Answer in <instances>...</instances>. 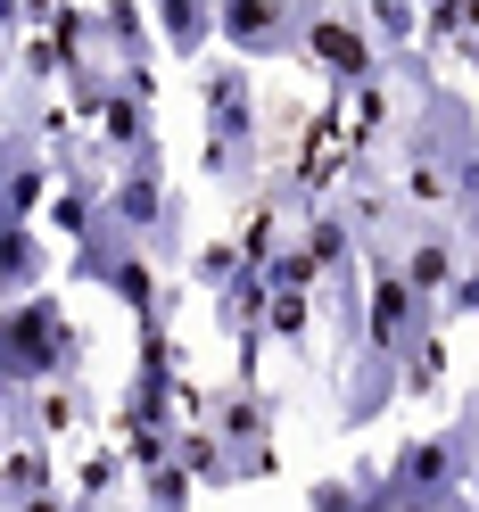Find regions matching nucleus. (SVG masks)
<instances>
[{
    "label": "nucleus",
    "instance_id": "obj_1",
    "mask_svg": "<svg viewBox=\"0 0 479 512\" xmlns=\"http://www.w3.org/2000/svg\"><path fill=\"white\" fill-rule=\"evenodd\" d=\"M471 504V413L438 438H413L372 471V512H463Z\"/></svg>",
    "mask_w": 479,
    "mask_h": 512
},
{
    "label": "nucleus",
    "instance_id": "obj_2",
    "mask_svg": "<svg viewBox=\"0 0 479 512\" xmlns=\"http://www.w3.org/2000/svg\"><path fill=\"white\" fill-rule=\"evenodd\" d=\"M83 372V339H75V323L58 314L50 298H9L0 306V380H75Z\"/></svg>",
    "mask_w": 479,
    "mask_h": 512
},
{
    "label": "nucleus",
    "instance_id": "obj_3",
    "mask_svg": "<svg viewBox=\"0 0 479 512\" xmlns=\"http://www.w3.org/2000/svg\"><path fill=\"white\" fill-rule=\"evenodd\" d=\"M257 174V100H248V67H207V182L248 190Z\"/></svg>",
    "mask_w": 479,
    "mask_h": 512
},
{
    "label": "nucleus",
    "instance_id": "obj_4",
    "mask_svg": "<svg viewBox=\"0 0 479 512\" xmlns=\"http://www.w3.org/2000/svg\"><path fill=\"white\" fill-rule=\"evenodd\" d=\"M298 50H314V67H323L331 83H347V91L380 75V42L364 34V17H356V9H339V0H306Z\"/></svg>",
    "mask_w": 479,
    "mask_h": 512
},
{
    "label": "nucleus",
    "instance_id": "obj_5",
    "mask_svg": "<svg viewBox=\"0 0 479 512\" xmlns=\"http://www.w3.org/2000/svg\"><path fill=\"white\" fill-rule=\"evenodd\" d=\"M298 25H306V0H215V42L248 58L298 50Z\"/></svg>",
    "mask_w": 479,
    "mask_h": 512
},
{
    "label": "nucleus",
    "instance_id": "obj_6",
    "mask_svg": "<svg viewBox=\"0 0 479 512\" xmlns=\"http://www.w3.org/2000/svg\"><path fill=\"white\" fill-rule=\"evenodd\" d=\"M207 430H215L223 446H240V455L273 463V455H265V446H273V397L257 389V380H223V389L207 397Z\"/></svg>",
    "mask_w": 479,
    "mask_h": 512
},
{
    "label": "nucleus",
    "instance_id": "obj_7",
    "mask_svg": "<svg viewBox=\"0 0 479 512\" xmlns=\"http://www.w3.org/2000/svg\"><path fill=\"white\" fill-rule=\"evenodd\" d=\"M347 356H356V364H347V389H339V422L347 430H364V422H380V405H389L397 397V356H380V347H347Z\"/></svg>",
    "mask_w": 479,
    "mask_h": 512
},
{
    "label": "nucleus",
    "instance_id": "obj_8",
    "mask_svg": "<svg viewBox=\"0 0 479 512\" xmlns=\"http://www.w3.org/2000/svg\"><path fill=\"white\" fill-rule=\"evenodd\" d=\"M42 273H50V248H42V232H34L25 215H0V306H9V298H25Z\"/></svg>",
    "mask_w": 479,
    "mask_h": 512
},
{
    "label": "nucleus",
    "instance_id": "obj_9",
    "mask_svg": "<svg viewBox=\"0 0 479 512\" xmlns=\"http://www.w3.org/2000/svg\"><path fill=\"white\" fill-rule=\"evenodd\" d=\"M91 116H100V157H124V149L157 141V124H149V100H141V91H124V83H108V100L91 108Z\"/></svg>",
    "mask_w": 479,
    "mask_h": 512
},
{
    "label": "nucleus",
    "instance_id": "obj_10",
    "mask_svg": "<svg viewBox=\"0 0 479 512\" xmlns=\"http://www.w3.org/2000/svg\"><path fill=\"white\" fill-rule=\"evenodd\" d=\"M149 9H157L166 50H182V58H207L215 50V0H149Z\"/></svg>",
    "mask_w": 479,
    "mask_h": 512
},
{
    "label": "nucleus",
    "instance_id": "obj_11",
    "mask_svg": "<svg viewBox=\"0 0 479 512\" xmlns=\"http://www.w3.org/2000/svg\"><path fill=\"white\" fill-rule=\"evenodd\" d=\"M364 34H372L380 50L422 42V0H364Z\"/></svg>",
    "mask_w": 479,
    "mask_h": 512
}]
</instances>
